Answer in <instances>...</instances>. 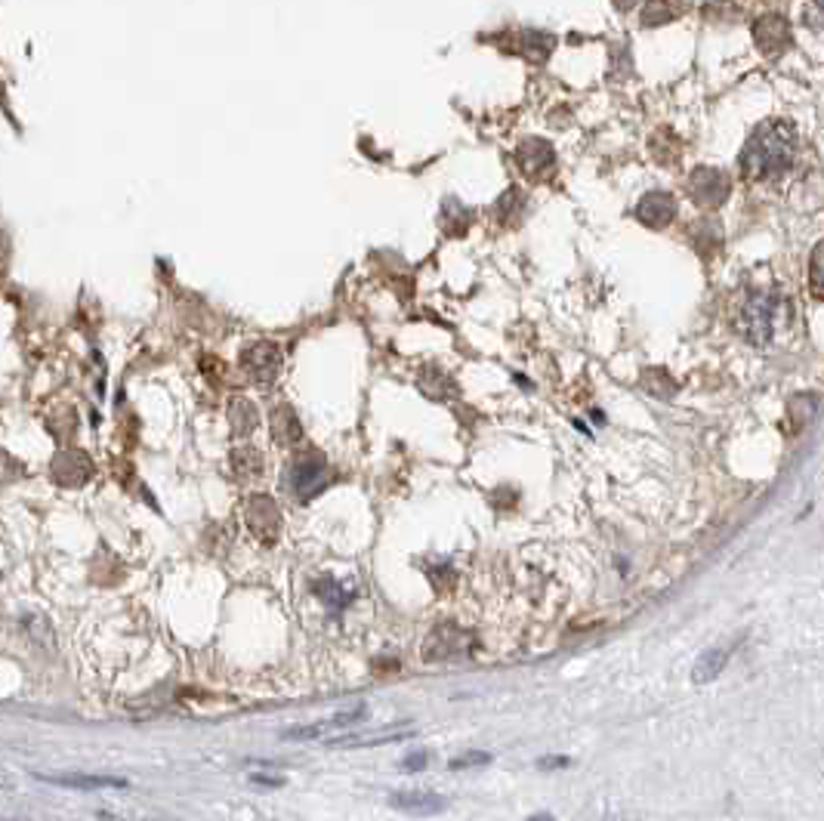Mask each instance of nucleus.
Masks as SVG:
<instances>
[{"mask_svg":"<svg viewBox=\"0 0 824 821\" xmlns=\"http://www.w3.org/2000/svg\"><path fill=\"white\" fill-rule=\"evenodd\" d=\"M753 43L763 57H781L794 43V31L787 25V19H781V16H760L753 22Z\"/></svg>","mask_w":824,"mask_h":821,"instance_id":"4","label":"nucleus"},{"mask_svg":"<svg viewBox=\"0 0 824 821\" xmlns=\"http://www.w3.org/2000/svg\"><path fill=\"white\" fill-rule=\"evenodd\" d=\"M815 411H818V396H812V392L796 396L794 402H791V418H794L796 427H806Z\"/></svg>","mask_w":824,"mask_h":821,"instance_id":"23","label":"nucleus"},{"mask_svg":"<svg viewBox=\"0 0 824 821\" xmlns=\"http://www.w3.org/2000/svg\"><path fill=\"white\" fill-rule=\"evenodd\" d=\"M796 158V133L787 121H763L741 152V173L753 183H769L791 171Z\"/></svg>","mask_w":824,"mask_h":821,"instance_id":"1","label":"nucleus"},{"mask_svg":"<svg viewBox=\"0 0 824 821\" xmlns=\"http://www.w3.org/2000/svg\"><path fill=\"white\" fill-rule=\"evenodd\" d=\"M84 454L81 451H72V454H62L56 463H53V473H56L59 482H65V485H74V482H84L90 475V466H74V463L81 461Z\"/></svg>","mask_w":824,"mask_h":821,"instance_id":"16","label":"nucleus"},{"mask_svg":"<svg viewBox=\"0 0 824 821\" xmlns=\"http://www.w3.org/2000/svg\"><path fill=\"white\" fill-rule=\"evenodd\" d=\"M247 528L262 537L266 544L278 537V528H281V513L275 510V504L269 497H250V504L245 510Z\"/></svg>","mask_w":824,"mask_h":821,"instance_id":"11","label":"nucleus"},{"mask_svg":"<svg viewBox=\"0 0 824 821\" xmlns=\"http://www.w3.org/2000/svg\"><path fill=\"white\" fill-rule=\"evenodd\" d=\"M316 593H319V599L331 612H340V608H347L352 603V591H347L340 581H333V577H321L319 584H316Z\"/></svg>","mask_w":824,"mask_h":821,"instance_id":"14","label":"nucleus"},{"mask_svg":"<svg viewBox=\"0 0 824 821\" xmlns=\"http://www.w3.org/2000/svg\"><path fill=\"white\" fill-rule=\"evenodd\" d=\"M810 290L815 300H824V242L815 245L810 257Z\"/></svg>","mask_w":824,"mask_h":821,"instance_id":"22","label":"nucleus"},{"mask_svg":"<svg viewBox=\"0 0 824 821\" xmlns=\"http://www.w3.org/2000/svg\"><path fill=\"white\" fill-rule=\"evenodd\" d=\"M241 368L254 383H272L278 377V368H281V349L275 343H266V340L247 346L245 356H241Z\"/></svg>","mask_w":824,"mask_h":821,"instance_id":"6","label":"nucleus"},{"mask_svg":"<svg viewBox=\"0 0 824 821\" xmlns=\"http://www.w3.org/2000/svg\"><path fill=\"white\" fill-rule=\"evenodd\" d=\"M775 312H779V300L772 294L751 290L735 312L738 331L744 333L753 346H766L772 331H775Z\"/></svg>","mask_w":824,"mask_h":821,"instance_id":"2","label":"nucleus"},{"mask_svg":"<svg viewBox=\"0 0 824 821\" xmlns=\"http://www.w3.org/2000/svg\"><path fill=\"white\" fill-rule=\"evenodd\" d=\"M565 766H571L568 757H540L537 760V769H565Z\"/></svg>","mask_w":824,"mask_h":821,"instance_id":"26","label":"nucleus"},{"mask_svg":"<svg viewBox=\"0 0 824 821\" xmlns=\"http://www.w3.org/2000/svg\"><path fill=\"white\" fill-rule=\"evenodd\" d=\"M729 664V648H710L704 651L692 667V679L694 683H710V679H717L723 674V667Z\"/></svg>","mask_w":824,"mask_h":821,"instance_id":"13","label":"nucleus"},{"mask_svg":"<svg viewBox=\"0 0 824 821\" xmlns=\"http://www.w3.org/2000/svg\"><path fill=\"white\" fill-rule=\"evenodd\" d=\"M392 807H402V809H423V812H430V809H442V797H435V793H392Z\"/></svg>","mask_w":824,"mask_h":821,"instance_id":"19","label":"nucleus"},{"mask_svg":"<svg viewBox=\"0 0 824 821\" xmlns=\"http://www.w3.org/2000/svg\"><path fill=\"white\" fill-rule=\"evenodd\" d=\"M729 176L717 167H701L692 173V195L694 202L704 207H720L729 198Z\"/></svg>","mask_w":824,"mask_h":821,"instance_id":"8","label":"nucleus"},{"mask_svg":"<svg viewBox=\"0 0 824 821\" xmlns=\"http://www.w3.org/2000/svg\"><path fill=\"white\" fill-rule=\"evenodd\" d=\"M411 738V732H387V735H364V738H356V735H347V738H333L328 741L331 748H374V745H392V741H405Z\"/></svg>","mask_w":824,"mask_h":821,"instance_id":"15","label":"nucleus"},{"mask_svg":"<svg viewBox=\"0 0 824 821\" xmlns=\"http://www.w3.org/2000/svg\"><path fill=\"white\" fill-rule=\"evenodd\" d=\"M229 420L235 432H254L260 418H257V408L250 402H235L229 411Z\"/></svg>","mask_w":824,"mask_h":821,"instance_id":"21","label":"nucleus"},{"mask_svg":"<svg viewBox=\"0 0 824 821\" xmlns=\"http://www.w3.org/2000/svg\"><path fill=\"white\" fill-rule=\"evenodd\" d=\"M364 717H368V707L356 705V707H349V710L333 714V717H328V720L312 722V726H306V729H288L285 738H288V741H309V738H321V735L333 732V729H349V726L362 722Z\"/></svg>","mask_w":824,"mask_h":821,"instance_id":"9","label":"nucleus"},{"mask_svg":"<svg viewBox=\"0 0 824 821\" xmlns=\"http://www.w3.org/2000/svg\"><path fill=\"white\" fill-rule=\"evenodd\" d=\"M673 216H677V202L667 192H649L637 204V219L649 229H667L673 223Z\"/></svg>","mask_w":824,"mask_h":821,"instance_id":"10","label":"nucleus"},{"mask_svg":"<svg viewBox=\"0 0 824 821\" xmlns=\"http://www.w3.org/2000/svg\"><path fill=\"white\" fill-rule=\"evenodd\" d=\"M673 10L670 7H665V0H651L649 7L642 10V25H665V22H670L673 19Z\"/></svg>","mask_w":824,"mask_h":821,"instance_id":"24","label":"nucleus"},{"mask_svg":"<svg viewBox=\"0 0 824 821\" xmlns=\"http://www.w3.org/2000/svg\"><path fill=\"white\" fill-rule=\"evenodd\" d=\"M275 439L281 442V445H293L297 439H300V420L297 414L290 411V408H281L278 414H275Z\"/></svg>","mask_w":824,"mask_h":821,"instance_id":"18","label":"nucleus"},{"mask_svg":"<svg viewBox=\"0 0 824 821\" xmlns=\"http://www.w3.org/2000/svg\"><path fill=\"white\" fill-rule=\"evenodd\" d=\"M50 784H62V788H84V791H100V788H127L124 778H102V776H38Z\"/></svg>","mask_w":824,"mask_h":821,"instance_id":"12","label":"nucleus"},{"mask_svg":"<svg viewBox=\"0 0 824 821\" xmlns=\"http://www.w3.org/2000/svg\"><path fill=\"white\" fill-rule=\"evenodd\" d=\"M325 479H328V466H325V461L312 451V454H306L300 461L290 463L288 491L297 501H312V497L325 489Z\"/></svg>","mask_w":824,"mask_h":821,"instance_id":"3","label":"nucleus"},{"mask_svg":"<svg viewBox=\"0 0 824 821\" xmlns=\"http://www.w3.org/2000/svg\"><path fill=\"white\" fill-rule=\"evenodd\" d=\"M426 760H430V757H426L423 750H418V753L405 757V763H402V766H405L408 772H418V769H423V766H426Z\"/></svg>","mask_w":824,"mask_h":821,"instance_id":"27","label":"nucleus"},{"mask_svg":"<svg viewBox=\"0 0 824 821\" xmlns=\"http://www.w3.org/2000/svg\"><path fill=\"white\" fill-rule=\"evenodd\" d=\"M473 648V636L461 630V627H435L433 636L423 646V658L426 661H449L457 655H466Z\"/></svg>","mask_w":824,"mask_h":821,"instance_id":"5","label":"nucleus"},{"mask_svg":"<svg viewBox=\"0 0 824 821\" xmlns=\"http://www.w3.org/2000/svg\"><path fill=\"white\" fill-rule=\"evenodd\" d=\"M615 7H618L621 13H627V10H634V7H637V0H615Z\"/></svg>","mask_w":824,"mask_h":821,"instance_id":"28","label":"nucleus"},{"mask_svg":"<svg viewBox=\"0 0 824 821\" xmlns=\"http://www.w3.org/2000/svg\"><path fill=\"white\" fill-rule=\"evenodd\" d=\"M516 164H519V171L528 176V179H547L549 171L556 167V152H553V145L547 140H525V143L516 148Z\"/></svg>","mask_w":824,"mask_h":821,"instance_id":"7","label":"nucleus"},{"mask_svg":"<svg viewBox=\"0 0 824 821\" xmlns=\"http://www.w3.org/2000/svg\"><path fill=\"white\" fill-rule=\"evenodd\" d=\"M231 470L241 475V479H257V475L262 473L260 451H254V448H238V451L231 454Z\"/></svg>","mask_w":824,"mask_h":821,"instance_id":"17","label":"nucleus"},{"mask_svg":"<svg viewBox=\"0 0 824 821\" xmlns=\"http://www.w3.org/2000/svg\"><path fill=\"white\" fill-rule=\"evenodd\" d=\"M553 47H556V38H549L547 31H528L522 38V50H525V57L532 59H547L553 53Z\"/></svg>","mask_w":824,"mask_h":821,"instance_id":"20","label":"nucleus"},{"mask_svg":"<svg viewBox=\"0 0 824 821\" xmlns=\"http://www.w3.org/2000/svg\"><path fill=\"white\" fill-rule=\"evenodd\" d=\"M485 763H492V757H488V753H478V750H473V753L454 757V760H451V769H470V766H485Z\"/></svg>","mask_w":824,"mask_h":821,"instance_id":"25","label":"nucleus"}]
</instances>
